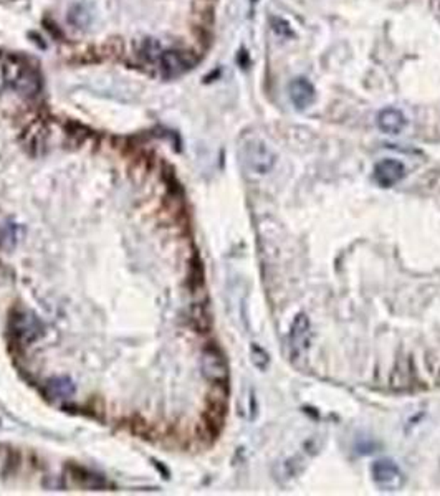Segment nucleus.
<instances>
[{"label":"nucleus","mask_w":440,"mask_h":496,"mask_svg":"<svg viewBox=\"0 0 440 496\" xmlns=\"http://www.w3.org/2000/svg\"><path fill=\"white\" fill-rule=\"evenodd\" d=\"M2 80L8 88L24 97H35L40 91V78L34 68L20 58L10 57L2 63Z\"/></svg>","instance_id":"obj_1"},{"label":"nucleus","mask_w":440,"mask_h":496,"mask_svg":"<svg viewBox=\"0 0 440 496\" xmlns=\"http://www.w3.org/2000/svg\"><path fill=\"white\" fill-rule=\"evenodd\" d=\"M242 161L247 169L255 174L265 176L276 164L275 153L260 139H250L242 146Z\"/></svg>","instance_id":"obj_2"},{"label":"nucleus","mask_w":440,"mask_h":496,"mask_svg":"<svg viewBox=\"0 0 440 496\" xmlns=\"http://www.w3.org/2000/svg\"><path fill=\"white\" fill-rule=\"evenodd\" d=\"M157 66H159L161 73L167 78H174V76H180L189 70H192V66L196 65V58L192 57L189 52L184 50L171 48L162 50L156 57Z\"/></svg>","instance_id":"obj_3"},{"label":"nucleus","mask_w":440,"mask_h":496,"mask_svg":"<svg viewBox=\"0 0 440 496\" xmlns=\"http://www.w3.org/2000/svg\"><path fill=\"white\" fill-rule=\"evenodd\" d=\"M374 483L384 491H397L404 483V475L392 460H378L371 467Z\"/></svg>","instance_id":"obj_4"},{"label":"nucleus","mask_w":440,"mask_h":496,"mask_svg":"<svg viewBox=\"0 0 440 496\" xmlns=\"http://www.w3.org/2000/svg\"><path fill=\"white\" fill-rule=\"evenodd\" d=\"M202 371L207 379L224 384L229 379V366L217 348H207L202 354Z\"/></svg>","instance_id":"obj_5"},{"label":"nucleus","mask_w":440,"mask_h":496,"mask_svg":"<svg viewBox=\"0 0 440 496\" xmlns=\"http://www.w3.org/2000/svg\"><path fill=\"white\" fill-rule=\"evenodd\" d=\"M404 176H406V167L396 159H384L374 167V180L384 189L396 185L404 179Z\"/></svg>","instance_id":"obj_6"},{"label":"nucleus","mask_w":440,"mask_h":496,"mask_svg":"<svg viewBox=\"0 0 440 496\" xmlns=\"http://www.w3.org/2000/svg\"><path fill=\"white\" fill-rule=\"evenodd\" d=\"M311 339V323L308 320L306 315H298L294 318L292 331H290V346H292V353L301 354L305 353L310 346Z\"/></svg>","instance_id":"obj_7"},{"label":"nucleus","mask_w":440,"mask_h":496,"mask_svg":"<svg viewBox=\"0 0 440 496\" xmlns=\"http://www.w3.org/2000/svg\"><path fill=\"white\" fill-rule=\"evenodd\" d=\"M288 94L297 109L310 108L316 99V91L310 81L305 78H297L288 85Z\"/></svg>","instance_id":"obj_8"},{"label":"nucleus","mask_w":440,"mask_h":496,"mask_svg":"<svg viewBox=\"0 0 440 496\" xmlns=\"http://www.w3.org/2000/svg\"><path fill=\"white\" fill-rule=\"evenodd\" d=\"M378 126L383 133L396 136V134H401L402 131L406 129L407 120H406V116L399 111V109L388 108V109H383V111L379 113Z\"/></svg>","instance_id":"obj_9"},{"label":"nucleus","mask_w":440,"mask_h":496,"mask_svg":"<svg viewBox=\"0 0 440 496\" xmlns=\"http://www.w3.org/2000/svg\"><path fill=\"white\" fill-rule=\"evenodd\" d=\"M48 390L55 399H66L73 394L75 388L70 381L65 379V377H58V379L50 381Z\"/></svg>","instance_id":"obj_10"},{"label":"nucleus","mask_w":440,"mask_h":496,"mask_svg":"<svg viewBox=\"0 0 440 496\" xmlns=\"http://www.w3.org/2000/svg\"><path fill=\"white\" fill-rule=\"evenodd\" d=\"M252 362L255 364L260 371H265L267 366H269V362H270L269 354L263 351L260 346H257V344L252 346Z\"/></svg>","instance_id":"obj_11"},{"label":"nucleus","mask_w":440,"mask_h":496,"mask_svg":"<svg viewBox=\"0 0 440 496\" xmlns=\"http://www.w3.org/2000/svg\"><path fill=\"white\" fill-rule=\"evenodd\" d=\"M434 7H435V10H437L439 15H440V0H434Z\"/></svg>","instance_id":"obj_12"}]
</instances>
